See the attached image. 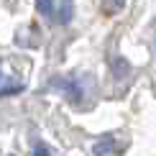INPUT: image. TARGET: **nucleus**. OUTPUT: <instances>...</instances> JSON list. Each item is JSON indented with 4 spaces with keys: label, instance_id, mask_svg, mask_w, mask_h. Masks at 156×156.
<instances>
[{
    "label": "nucleus",
    "instance_id": "f257e3e1",
    "mask_svg": "<svg viewBox=\"0 0 156 156\" xmlns=\"http://www.w3.org/2000/svg\"><path fill=\"white\" fill-rule=\"evenodd\" d=\"M21 90H23V84L10 82V80H5V77L0 74V97H5V95H16V92H21Z\"/></svg>",
    "mask_w": 156,
    "mask_h": 156
},
{
    "label": "nucleus",
    "instance_id": "f03ea898",
    "mask_svg": "<svg viewBox=\"0 0 156 156\" xmlns=\"http://www.w3.org/2000/svg\"><path fill=\"white\" fill-rule=\"evenodd\" d=\"M123 5H126V0H102V10L105 13H118Z\"/></svg>",
    "mask_w": 156,
    "mask_h": 156
},
{
    "label": "nucleus",
    "instance_id": "7ed1b4c3",
    "mask_svg": "<svg viewBox=\"0 0 156 156\" xmlns=\"http://www.w3.org/2000/svg\"><path fill=\"white\" fill-rule=\"evenodd\" d=\"M38 10H41L44 16H51V13H54V0H38Z\"/></svg>",
    "mask_w": 156,
    "mask_h": 156
},
{
    "label": "nucleus",
    "instance_id": "20e7f679",
    "mask_svg": "<svg viewBox=\"0 0 156 156\" xmlns=\"http://www.w3.org/2000/svg\"><path fill=\"white\" fill-rule=\"evenodd\" d=\"M34 156H49V148H46V146H36Z\"/></svg>",
    "mask_w": 156,
    "mask_h": 156
}]
</instances>
